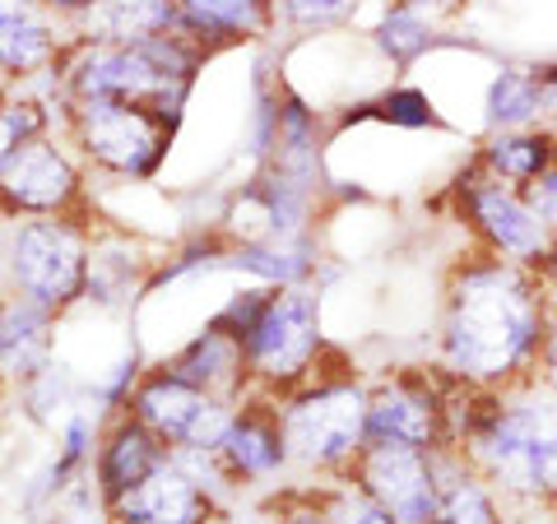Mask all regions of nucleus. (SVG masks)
Here are the masks:
<instances>
[{
  "label": "nucleus",
  "instance_id": "nucleus-1",
  "mask_svg": "<svg viewBox=\"0 0 557 524\" xmlns=\"http://www.w3.org/2000/svg\"><path fill=\"white\" fill-rule=\"evenodd\" d=\"M553 307L539 274L516 260L469 247L450 260L442 278L437 329H432V366L450 386L507 390L539 376Z\"/></svg>",
  "mask_w": 557,
  "mask_h": 524
},
{
  "label": "nucleus",
  "instance_id": "nucleus-2",
  "mask_svg": "<svg viewBox=\"0 0 557 524\" xmlns=\"http://www.w3.org/2000/svg\"><path fill=\"white\" fill-rule=\"evenodd\" d=\"M450 446L511 506L557 515V386L530 376L507 390H450Z\"/></svg>",
  "mask_w": 557,
  "mask_h": 524
},
{
  "label": "nucleus",
  "instance_id": "nucleus-3",
  "mask_svg": "<svg viewBox=\"0 0 557 524\" xmlns=\"http://www.w3.org/2000/svg\"><path fill=\"white\" fill-rule=\"evenodd\" d=\"M209 51L186 38V33H163L139 47H108V42H70L57 70L47 75V98L57 108H75V102L94 98H126V102H149L168 121L182 126V112L196 89L200 65Z\"/></svg>",
  "mask_w": 557,
  "mask_h": 524
},
{
  "label": "nucleus",
  "instance_id": "nucleus-4",
  "mask_svg": "<svg viewBox=\"0 0 557 524\" xmlns=\"http://www.w3.org/2000/svg\"><path fill=\"white\" fill-rule=\"evenodd\" d=\"M284 427L288 464L302 474L344 478L354 460L368 450V376L330 353L307 386L274 399Z\"/></svg>",
  "mask_w": 557,
  "mask_h": 524
},
{
  "label": "nucleus",
  "instance_id": "nucleus-5",
  "mask_svg": "<svg viewBox=\"0 0 557 524\" xmlns=\"http://www.w3.org/2000/svg\"><path fill=\"white\" fill-rule=\"evenodd\" d=\"M251 372V395L284 399L288 390L307 386L311 376L330 362L335 348L325 344V316H321V288H274L260 321L242 339Z\"/></svg>",
  "mask_w": 557,
  "mask_h": 524
},
{
  "label": "nucleus",
  "instance_id": "nucleus-6",
  "mask_svg": "<svg viewBox=\"0 0 557 524\" xmlns=\"http://www.w3.org/2000/svg\"><path fill=\"white\" fill-rule=\"evenodd\" d=\"M89 265H94V233L75 214L10 219L5 241H0L5 288L61 311V316L89 292Z\"/></svg>",
  "mask_w": 557,
  "mask_h": 524
},
{
  "label": "nucleus",
  "instance_id": "nucleus-7",
  "mask_svg": "<svg viewBox=\"0 0 557 524\" xmlns=\"http://www.w3.org/2000/svg\"><path fill=\"white\" fill-rule=\"evenodd\" d=\"M65 139L89 167L108 172L116 182H149L163 167L177 121H168L149 102H126V98H94L61 108Z\"/></svg>",
  "mask_w": 557,
  "mask_h": 524
},
{
  "label": "nucleus",
  "instance_id": "nucleus-8",
  "mask_svg": "<svg viewBox=\"0 0 557 524\" xmlns=\"http://www.w3.org/2000/svg\"><path fill=\"white\" fill-rule=\"evenodd\" d=\"M446 196H450V214H456V223L469 233V241L479 251H493L502 260H516V265L534 270L557 247L553 233L544 228V219H539L530 190L487 177L474 159L456 172Z\"/></svg>",
  "mask_w": 557,
  "mask_h": 524
},
{
  "label": "nucleus",
  "instance_id": "nucleus-9",
  "mask_svg": "<svg viewBox=\"0 0 557 524\" xmlns=\"http://www.w3.org/2000/svg\"><path fill=\"white\" fill-rule=\"evenodd\" d=\"M450 380L437 366H386L368 376V441L456 450L450 446Z\"/></svg>",
  "mask_w": 557,
  "mask_h": 524
},
{
  "label": "nucleus",
  "instance_id": "nucleus-10",
  "mask_svg": "<svg viewBox=\"0 0 557 524\" xmlns=\"http://www.w3.org/2000/svg\"><path fill=\"white\" fill-rule=\"evenodd\" d=\"M126 409L153 436H163L172 456H214L237 413L233 399H219L200 386H190V380L168 372V366H153V372L135 380Z\"/></svg>",
  "mask_w": 557,
  "mask_h": 524
},
{
  "label": "nucleus",
  "instance_id": "nucleus-11",
  "mask_svg": "<svg viewBox=\"0 0 557 524\" xmlns=\"http://www.w3.org/2000/svg\"><path fill=\"white\" fill-rule=\"evenodd\" d=\"M57 130L33 135L0 167V219H57L84 204V167Z\"/></svg>",
  "mask_w": 557,
  "mask_h": 524
},
{
  "label": "nucleus",
  "instance_id": "nucleus-12",
  "mask_svg": "<svg viewBox=\"0 0 557 524\" xmlns=\"http://www.w3.org/2000/svg\"><path fill=\"white\" fill-rule=\"evenodd\" d=\"M344 478L399 524H432L437 515V456L432 450L368 441Z\"/></svg>",
  "mask_w": 557,
  "mask_h": 524
},
{
  "label": "nucleus",
  "instance_id": "nucleus-13",
  "mask_svg": "<svg viewBox=\"0 0 557 524\" xmlns=\"http://www.w3.org/2000/svg\"><path fill=\"white\" fill-rule=\"evenodd\" d=\"M70 42H75L70 24L57 20L42 0H0V75L10 84L47 79Z\"/></svg>",
  "mask_w": 557,
  "mask_h": 524
},
{
  "label": "nucleus",
  "instance_id": "nucleus-14",
  "mask_svg": "<svg viewBox=\"0 0 557 524\" xmlns=\"http://www.w3.org/2000/svg\"><path fill=\"white\" fill-rule=\"evenodd\" d=\"M228 483L256 487V483H274L278 474H288V446H284V427H278V409L270 395H247L233 413V427L223 436V446L214 450Z\"/></svg>",
  "mask_w": 557,
  "mask_h": 524
},
{
  "label": "nucleus",
  "instance_id": "nucleus-15",
  "mask_svg": "<svg viewBox=\"0 0 557 524\" xmlns=\"http://www.w3.org/2000/svg\"><path fill=\"white\" fill-rule=\"evenodd\" d=\"M172 460V450L163 436H153L131 409L112 413L102 423V436H98V456H94V492L102 506H112L116 497H126L131 487L145 483L153 469H163Z\"/></svg>",
  "mask_w": 557,
  "mask_h": 524
},
{
  "label": "nucleus",
  "instance_id": "nucleus-16",
  "mask_svg": "<svg viewBox=\"0 0 557 524\" xmlns=\"http://www.w3.org/2000/svg\"><path fill=\"white\" fill-rule=\"evenodd\" d=\"M108 515L116 524H209V515H214V487L200 483L172 456L139 487H131L126 497H116L108 506Z\"/></svg>",
  "mask_w": 557,
  "mask_h": 524
},
{
  "label": "nucleus",
  "instance_id": "nucleus-17",
  "mask_svg": "<svg viewBox=\"0 0 557 524\" xmlns=\"http://www.w3.org/2000/svg\"><path fill=\"white\" fill-rule=\"evenodd\" d=\"M57 325L61 311L14 288L0 292V386H24L57 362Z\"/></svg>",
  "mask_w": 557,
  "mask_h": 524
},
{
  "label": "nucleus",
  "instance_id": "nucleus-18",
  "mask_svg": "<svg viewBox=\"0 0 557 524\" xmlns=\"http://www.w3.org/2000/svg\"><path fill=\"white\" fill-rule=\"evenodd\" d=\"M163 366L168 372H177L182 380H190V386L209 390V395L233 399V404H242V399L251 395V372H247L242 339L228 335V329L214 325V321H209L200 335H190Z\"/></svg>",
  "mask_w": 557,
  "mask_h": 524
},
{
  "label": "nucleus",
  "instance_id": "nucleus-19",
  "mask_svg": "<svg viewBox=\"0 0 557 524\" xmlns=\"http://www.w3.org/2000/svg\"><path fill=\"white\" fill-rule=\"evenodd\" d=\"M177 28L205 51L270 42L278 33L274 0H177Z\"/></svg>",
  "mask_w": 557,
  "mask_h": 524
},
{
  "label": "nucleus",
  "instance_id": "nucleus-20",
  "mask_svg": "<svg viewBox=\"0 0 557 524\" xmlns=\"http://www.w3.org/2000/svg\"><path fill=\"white\" fill-rule=\"evenodd\" d=\"M70 33L79 42L139 47L177 33V0H94L70 20Z\"/></svg>",
  "mask_w": 557,
  "mask_h": 524
},
{
  "label": "nucleus",
  "instance_id": "nucleus-21",
  "mask_svg": "<svg viewBox=\"0 0 557 524\" xmlns=\"http://www.w3.org/2000/svg\"><path fill=\"white\" fill-rule=\"evenodd\" d=\"M516 126H548L544 61L507 57L493 65V75L483 84V130H516Z\"/></svg>",
  "mask_w": 557,
  "mask_h": 524
},
{
  "label": "nucleus",
  "instance_id": "nucleus-22",
  "mask_svg": "<svg viewBox=\"0 0 557 524\" xmlns=\"http://www.w3.org/2000/svg\"><path fill=\"white\" fill-rule=\"evenodd\" d=\"M432 524H516V515L460 450H437V515Z\"/></svg>",
  "mask_w": 557,
  "mask_h": 524
},
{
  "label": "nucleus",
  "instance_id": "nucleus-23",
  "mask_svg": "<svg viewBox=\"0 0 557 524\" xmlns=\"http://www.w3.org/2000/svg\"><path fill=\"white\" fill-rule=\"evenodd\" d=\"M553 153H557V130L553 126H516V130H483L474 145V159L487 177L530 190L544 172H553Z\"/></svg>",
  "mask_w": 557,
  "mask_h": 524
},
{
  "label": "nucleus",
  "instance_id": "nucleus-24",
  "mask_svg": "<svg viewBox=\"0 0 557 524\" xmlns=\"http://www.w3.org/2000/svg\"><path fill=\"white\" fill-rule=\"evenodd\" d=\"M368 42L391 70H409L446 42V20L413 5V0H381Z\"/></svg>",
  "mask_w": 557,
  "mask_h": 524
},
{
  "label": "nucleus",
  "instance_id": "nucleus-25",
  "mask_svg": "<svg viewBox=\"0 0 557 524\" xmlns=\"http://www.w3.org/2000/svg\"><path fill=\"white\" fill-rule=\"evenodd\" d=\"M358 116L376 121V126H391V130H446L442 108L413 79H391L368 102H358Z\"/></svg>",
  "mask_w": 557,
  "mask_h": 524
},
{
  "label": "nucleus",
  "instance_id": "nucleus-26",
  "mask_svg": "<svg viewBox=\"0 0 557 524\" xmlns=\"http://www.w3.org/2000/svg\"><path fill=\"white\" fill-rule=\"evenodd\" d=\"M57 112L61 108L51 98H38L28 84H14L10 98L0 102V167H5L14 153H20V145H28L33 135L57 126Z\"/></svg>",
  "mask_w": 557,
  "mask_h": 524
},
{
  "label": "nucleus",
  "instance_id": "nucleus-27",
  "mask_svg": "<svg viewBox=\"0 0 557 524\" xmlns=\"http://www.w3.org/2000/svg\"><path fill=\"white\" fill-rule=\"evenodd\" d=\"M362 5L368 0H274V14H278V28L317 38V33L344 28Z\"/></svg>",
  "mask_w": 557,
  "mask_h": 524
},
{
  "label": "nucleus",
  "instance_id": "nucleus-28",
  "mask_svg": "<svg viewBox=\"0 0 557 524\" xmlns=\"http://www.w3.org/2000/svg\"><path fill=\"white\" fill-rule=\"evenodd\" d=\"M325 506H330V515H335V524H399L395 515H386L372 497H362L348 478H330L325 487Z\"/></svg>",
  "mask_w": 557,
  "mask_h": 524
},
{
  "label": "nucleus",
  "instance_id": "nucleus-29",
  "mask_svg": "<svg viewBox=\"0 0 557 524\" xmlns=\"http://www.w3.org/2000/svg\"><path fill=\"white\" fill-rule=\"evenodd\" d=\"M530 200H534V209H539V219H544V228H548L553 241H557V167L544 172V177L530 186Z\"/></svg>",
  "mask_w": 557,
  "mask_h": 524
},
{
  "label": "nucleus",
  "instance_id": "nucleus-30",
  "mask_svg": "<svg viewBox=\"0 0 557 524\" xmlns=\"http://www.w3.org/2000/svg\"><path fill=\"white\" fill-rule=\"evenodd\" d=\"M278 524H335V515H330V506H325V492H317V497L293 501L288 511L278 515Z\"/></svg>",
  "mask_w": 557,
  "mask_h": 524
},
{
  "label": "nucleus",
  "instance_id": "nucleus-31",
  "mask_svg": "<svg viewBox=\"0 0 557 524\" xmlns=\"http://www.w3.org/2000/svg\"><path fill=\"white\" fill-rule=\"evenodd\" d=\"M539 376H544L548 386H557V311H553V321H548L544 353H539Z\"/></svg>",
  "mask_w": 557,
  "mask_h": 524
},
{
  "label": "nucleus",
  "instance_id": "nucleus-32",
  "mask_svg": "<svg viewBox=\"0 0 557 524\" xmlns=\"http://www.w3.org/2000/svg\"><path fill=\"white\" fill-rule=\"evenodd\" d=\"M534 274H539V288H544V297H548V307L557 311V247L539 260L534 265Z\"/></svg>",
  "mask_w": 557,
  "mask_h": 524
},
{
  "label": "nucleus",
  "instance_id": "nucleus-33",
  "mask_svg": "<svg viewBox=\"0 0 557 524\" xmlns=\"http://www.w3.org/2000/svg\"><path fill=\"white\" fill-rule=\"evenodd\" d=\"M413 5H423V10H432L437 20H456L460 10H469L474 0H413Z\"/></svg>",
  "mask_w": 557,
  "mask_h": 524
},
{
  "label": "nucleus",
  "instance_id": "nucleus-34",
  "mask_svg": "<svg viewBox=\"0 0 557 524\" xmlns=\"http://www.w3.org/2000/svg\"><path fill=\"white\" fill-rule=\"evenodd\" d=\"M42 5H47L51 14H57V20H65V24H70L84 5H94V0H42Z\"/></svg>",
  "mask_w": 557,
  "mask_h": 524
},
{
  "label": "nucleus",
  "instance_id": "nucleus-35",
  "mask_svg": "<svg viewBox=\"0 0 557 524\" xmlns=\"http://www.w3.org/2000/svg\"><path fill=\"white\" fill-rule=\"evenodd\" d=\"M10 89H14V84H10L5 75H0V102H5V98H10Z\"/></svg>",
  "mask_w": 557,
  "mask_h": 524
},
{
  "label": "nucleus",
  "instance_id": "nucleus-36",
  "mask_svg": "<svg viewBox=\"0 0 557 524\" xmlns=\"http://www.w3.org/2000/svg\"><path fill=\"white\" fill-rule=\"evenodd\" d=\"M553 167H557V153H553Z\"/></svg>",
  "mask_w": 557,
  "mask_h": 524
}]
</instances>
